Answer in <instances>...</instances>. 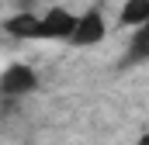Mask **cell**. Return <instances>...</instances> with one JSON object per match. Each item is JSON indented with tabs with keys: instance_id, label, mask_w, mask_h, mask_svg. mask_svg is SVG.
Masks as SVG:
<instances>
[{
	"instance_id": "cell-1",
	"label": "cell",
	"mask_w": 149,
	"mask_h": 145,
	"mask_svg": "<svg viewBox=\"0 0 149 145\" xmlns=\"http://www.w3.org/2000/svg\"><path fill=\"white\" fill-rule=\"evenodd\" d=\"M35 72L28 69V66H10V69L0 72V93H7V97H21V93H31L35 90Z\"/></svg>"
},
{
	"instance_id": "cell-2",
	"label": "cell",
	"mask_w": 149,
	"mask_h": 145,
	"mask_svg": "<svg viewBox=\"0 0 149 145\" xmlns=\"http://www.w3.org/2000/svg\"><path fill=\"white\" fill-rule=\"evenodd\" d=\"M76 28V17L70 10H63V7H56V10H49L45 17H42V28H38V38H70Z\"/></svg>"
},
{
	"instance_id": "cell-3",
	"label": "cell",
	"mask_w": 149,
	"mask_h": 145,
	"mask_svg": "<svg viewBox=\"0 0 149 145\" xmlns=\"http://www.w3.org/2000/svg\"><path fill=\"white\" fill-rule=\"evenodd\" d=\"M73 45H94V41H101L104 38V21H101V14L97 10H87L83 17H76V28H73Z\"/></svg>"
},
{
	"instance_id": "cell-4",
	"label": "cell",
	"mask_w": 149,
	"mask_h": 145,
	"mask_svg": "<svg viewBox=\"0 0 149 145\" xmlns=\"http://www.w3.org/2000/svg\"><path fill=\"white\" fill-rule=\"evenodd\" d=\"M38 28H42V17H35V14H17L7 21V31L14 38H38Z\"/></svg>"
},
{
	"instance_id": "cell-5",
	"label": "cell",
	"mask_w": 149,
	"mask_h": 145,
	"mask_svg": "<svg viewBox=\"0 0 149 145\" xmlns=\"http://www.w3.org/2000/svg\"><path fill=\"white\" fill-rule=\"evenodd\" d=\"M146 21H149V0H128V3L121 7V24L142 28Z\"/></svg>"
},
{
	"instance_id": "cell-6",
	"label": "cell",
	"mask_w": 149,
	"mask_h": 145,
	"mask_svg": "<svg viewBox=\"0 0 149 145\" xmlns=\"http://www.w3.org/2000/svg\"><path fill=\"white\" fill-rule=\"evenodd\" d=\"M139 59H149V21L139 28V35L132 38V48H128V62H139Z\"/></svg>"
},
{
	"instance_id": "cell-7",
	"label": "cell",
	"mask_w": 149,
	"mask_h": 145,
	"mask_svg": "<svg viewBox=\"0 0 149 145\" xmlns=\"http://www.w3.org/2000/svg\"><path fill=\"white\" fill-rule=\"evenodd\" d=\"M142 145H149V131H146V138H142Z\"/></svg>"
}]
</instances>
